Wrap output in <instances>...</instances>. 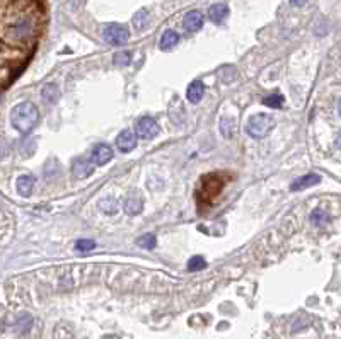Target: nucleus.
<instances>
[{"label": "nucleus", "instance_id": "9b49d317", "mask_svg": "<svg viewBox=\"0 0 341 339\" xmlns=\"http://www.w3.org/2000/svg\"><path fill=\"white\" fill-rule=\"evenodd\" d=\"M183 26H185L186 31L196 33L200 31L203 26V14L198 11H191L185 16V21H183Z\"/></svg>", "mask_w": 341, "mask_h": 339}, {"label": "nucleus", "instance_id": "6ab92c4d", "mask_svg": "<svg viewBox=\"0 0 341 339\" xmlns=\"http://www.w3.org/2000/svg\"><path fill=\"white\" fill-rule=\"evenodd\" d=\"M99 208L103 210V213H106V215H115L116 211H118V201L115 198H104V200H101Z\"/></svg>", "mask_w": 341, "mask_h": 339}, {"label": "nucleus", "instance_id": "ddd939ff", "mask_svg": "<svg viewBox=\"0 0 341 339\" xmlns=\"http://www.w3.org/2000/svg\"><path fill=\"white\" fill-rule=\"evenodd\" d=\"M203 94H205V84H203L201 80H195V82H191L190 87H188V90H186L188 101L193 103V104L200 103Z\"/></svg>", "mask_w": 341, "mask_h": 339}, {"label": "nucleus", "instance_id": "0eeeda50", "mask_svg": "<svg viewBox=\"0 0 341 339\" xmlns=\"http://www.w3.org/2000/svg\"><path fill=\"white\" fill-rule=\"evenodd\" d=\"M113 149H111L109 145H106V143H99V145H96L94 147V150H93V162L98 167H101V165H106L108 164L109 160H113Z\"/></svg>", "mask_w": 341, "mask_h": 339}, {"label": "nucleus", "instance_id": "393cba45", "mask_svg": "<svg viewBox=\"0 0 341 339\" xmlns=\"http://www.w3.org/2000/svg\"><path fill=\"white\" fill-rule=\"evenodd\" d=\"M263 104H266V106H269V108H273V109H278V108H282V106H283V98L280 94L269 95V98L263 99Z\"/></svg>", "mask_w": 341, "mask_h": 339}, {"label": "nucleus", "instance_id": "f3484780", "mask_svg": "<svg viewBox=\"0 0 341 339\" xmlns=\"http://www.w3.org/2000/svg\"><path fill=\"white\" fill-rule=\"evenodd\" d=\"M41 95L44 99H47V103H57L58 98H60V90L55 84H47L41 90Z\"/></svg>", "mask_w": 341, "mask_h": 339}, {"label": "nucleus", "instance_id": "2eb2a0df", "mask_svg": "<svg viewBox=\"0 0 341 339\" xmlns=\"http://www.w3.org/2000/svg\"><path fill=\"white\" fill-rule=\"evenodd\" d=\"M177 43H179V34L176 31H172V29H169V31H166L161 36L159 46H161V50H164V52H169V50L174 48Z\"/></svg>", "mask_w": 341, "mask_h": 339}, {"label": "nucleus", "instance_id": "b1692460", "mask_svg": "<svg viewBox=\"0 0 341 339\" xmlns=\"http://www.w3.org/2000/svg\"><path fill=\"white\" fill-rule=\"evenodd\" d=\"M205 266H207V261L203 259L201 256H195V257H191V259L188 261V270H190V271H200Z\"/></svg>", "mask_w": 341, "mask_h": 339}, {"label": "nucleus", "instance_id": "1a4fd4ad", "mask_svg": "<svg viewBox=\"0 0 341 339\" xmlns=\"http://www.w3.org/2000/svg\"><path fill=\"white\" fill-rule=\"evenodd\" d=\"M116 147L120 149V152L128 154V152H131L137 147V136L130 130H123L116 136Z\"/></svg>", "mask_w": 341, "mask_h": 339}, {"label": "nucleus", "instance_id": "20e7f679", "mask_svg": "<svg viewBox=\"0 0 341 339\" xmlns=\"http://www.w3.org/2000/svg\"><path fill=\"white\" fill-rule=\"evenodd\" d=\"M275 128V119L273 116L269 114H254L249 118L247 121V133L253 136V138H263V136H266L269 131H271Z\"/></svg>", "mask_w": 341, "mask_h": 339}, {"label": "nucleus", "instance_id": "6e6552de", "mask_svg": "<svg viewBox=\"0 0 341 339\" xmlns=\"http://www.w3.org/2000/svg\"><path fill=\"white\" fill-rule=\"evenodd\" d=\"M94 165H96L94 162H90L87 159H77L72 164V174L77 179H85L94 173Z\"/></svg>", "mask_w": 341, "mask_h": 339}, {"label": "nucleus", "instance_id": "5701e85b", "mask_svg": "<svg viewBox=\"0 0 341 339\" xmlns=\"http://www.w3.org/2000/svg\"><path fill=\"white\" fill-rule=\"evenodd\" d=\"M113 62L116 67H126V65H130V62H131V53L130 52H118L115 55Z\"/></svg>", "mask_w": 341, "mask_h": 339}, {"label": "nucleus", "instance_id": "a211bd4d", "mask_svg": "<svg viewBox=\"0 0 341 339\" xmlns=\"http://www.w3.org/2000/svg\"><path fill=\"white\" fill-rule=\"evenodd\" d=\"M149 21H150V16H149V12H147L145 9H140V11L133 16V24H135V28L139 29V31L145 29L147 24H149Z\"/></svg>", "mask_w": 341, "mask_h": 339}, {"label": "nucleus", "instance_id": "f257e3e1", "mask_svg": "<svg viewBox=\"0 0 341 339\" xmlns=\"http://www.w3.org/2000/svg\"><path fill=\"white\" fill-rule=\"evenodd\" d=\"M43 26L41 0H2V89H7L29 63L43 34Z\"/></svg>", "mask_w": 341, "mask_h": 339}, {"label": "nucleus", "instance_id": "4be33fe9", "mask_svg": "<svg viewBox=\"0 0 341 339\" xmlns=\"http://www.w3.org/2000/svg\"><path fill=\"white\" fill-rule=\"evenodd\" d=\"M310 220H312L317 227H323V225L326 224V222H329V215L326 213L324 210L317 208V210H314V211H312V215H310Z\"/></svg>", "mask_w": 341, "mask_h": 339}, {"label": "nucleus", "instance_id": "39448f33", "mask_svg": "<svg viewBox=\"0 0 341 339\" xmlns=\"http://www.w3.org/2000/svg\"><path fill=\"white\" fill-rule=\"evenodd\" d=\"M103 38L111 46H121L130 39V31L121 24H108L103 31Z\"/></svg>", "mask_w": 341, "mask_h": 339}, {"label": "nucleus", "instance_id": "a878e982", "mask_svg": "<svg viewBox=\"0 0 341 339\" xmlns=\"http://www.w3.org/2000/svg\"><path fill=\"white\" fill-rule=\"evenodd\" d=\"M94 247H96L94 240L82 239V240H77V242H75V249L80 251V252H89V251H93Z\"/></svg>", "mask_w": 341, "mask_h": 339}, {"label": "nucleus", "instance_id": "9d476101", "mask_svg": "<svg viewBox=\"0 0 341 339\" xmlns=\"http://www.w3.org/2000/svg\"><path fill=\"white\" fill-rule=\"evenodd\" d=\"M123 210L126 215L130 216H137L142 213V210H144V200L140 198L139 195H130L128 198L125 200V205H123Z\"/></svg>", "mask_w": 341, "mask_h": 339}, {"label": "nucleus", "instance_id": "412c9836", "mask_svg": "<svg viewBox=\"0 0 341 339\" xmlns=\"http://www.w3.org/2000/svg\"><path fill=\"white\" fill-rule=\"evenodd\" d=\"M137 244H139L140 247H144V249H154V247L157 246V239H155L154 234H145L137 240Z\"/></svg>", "mask_w": 341, "mask_h": 339}, {"label": "nucleus", "instance_id": "f03ea898", "mask_svg": "<svg viewBox=\"0 0 341 339\" xmlns=\"http://www.w3.org/2000/svg\"><path fill=\"white\" fill-rule=\"evenodd\" d=\"M11 121L17 131L29 133L39 121V111L36 108V104L29 103V101L17 104L11 113Z\"/></svg>", "mask_w": 341, "mask_h": 339}, {"label": "nucleus", "instance_id": "423d86ee", "mask_svg": "<svg viewBox=\"0 0 341 339\" xmlns=\"http://www.w3.org/2000/svg\"><path fill=\"white\" fill-rule=\"evenodd\" d=\"M135 130H137V136L142 140H152L159 135V125H157V121L154 118H150V116H144V118L137 121Z\"/></svg>", "mask_w": 341, "mask_h": 339}, {"label": "nucleus", "instance_id": "f8f14e48", "mask_svg": "<svg viewBox=\"0 0 341 339\" xmlns=\"http://www.w3.org/2000/svg\"><path fill=\"white\" fill-rule=\"evenodd\" d=\"M229 16V7L225 4H213V6L208 9V17H210L212 22L222 24Z\"/></svg>", "mask_w": 341, "mask_h": 339}, {"label": "nucleus", "instance_id": "bb28decb", "mask_svg": "<svg viewBox=\"0 0 341 339\" xmlns=\"http://www.w3.org/2000/svg\"><path fill=\"white\" fill-rule=\"evenodd\" d=\"M290 2H292L295 7H302V6L307 4V0H290Z\"/></svg>", "mask_w": 341, "mask_h": 339}, {"label": "nucleus", "instance_id": "cd10ccee", "mask_svg": "<svg viewBox=\"0 0 341 339\" xmlns=\"http://www.w3.org/2000/svg\"><path fill=\"white\" fill-rule=\"evenodd\" d=\"M336 145H338L339 149H341V131L338 133V136H336Z\"/></svg>", "mask_w": 341, "mask_h": 339}, {"label": "nucleus", "instance_id": "aec40b11", "mask_svg": "<svg viewBox=\"0 0 341 339\" xmlns=\"http://www.w3.org/2000/svg\"><path fill=\"white\" fill-rule=\"evenodd\" d=\"M31 326H33V317L29 316V313H22V316L19 317L17 322H16V329L21 334L28 332L29 329H31Z\"/></svg>", "mask_w": 341, "mask_h": 339}, {"label": "nucleus", "instance_id": "dca6fc26", "mask_svg": "<svg viewBox=\"0 0 341 339\" xmlns=\"http://www.w3.org/2000/svg\"><path fill=\"white\" fill-rule=\"evenodd\" d=\"M17 193L22 196H29L34 189V178L29 174H24L17 179Z\"/></svg>", "mask_w": 341, "mask_h": 339}, {"label": "nucleus", "instance_id": "4468645a", "mask_svg": "<svg viewBox=\"0 0 341 339\" xmlns=\"http://www.w3.org/2000/svg\"><path fill=\"white\" fill-rule=\"evenodd\" d=\"M321 181V178L317 174H305L302 178H299L297 181H293L292 186H290V189L292 191H302V189H307L310 186L317 184Z\"/></svg>", "mask_w": 341, "mask_h": 339}, {"label": "nucleus", "instance_id": "c85d7f7f", "mask_svg": "<svg viewBox=\"0 0 341 339\" xmlns=\"http://www.w3.org/2000/svg\"><path fill=\"white\" fill-rule=\"evenodd\" d=\"M339 114H341V101H339Z\"/></svg>", "mask_w": 341, "mask_h": 339}, {"label": "nucleus", "instance_id": "7ed1b4c3", "mask_svg": "<svg viewBox=\"0 0 341 339\" xmlns=\"http://www.w3.org/2000/svg\"><path fill=\"white\" fill-rule=\"evenodd\" d=\"M223 186H225V178L223 174L218 173H212L205 176L201 179V188L198 189L196 198H198V205L200 206H208L215 201L220 193L223 191Z\"/></svg>", "mask_w": 341, "mask_h": 339}]
</instances>
